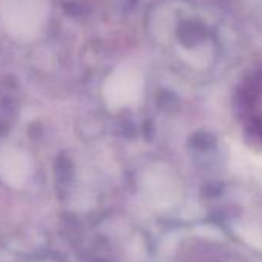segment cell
<instances>
[{"instance_id": "1", "label": "cell", "mask_w": 262, "mask_h": 262, "mask_svg": "<svg viewBox=\"0 0 262 262\" xmlns=\"http://www.w3.org/2000/svg\"><path fill=\"white\" fill-rule=\"evenodd\" d=\"M50 17L48 0H0V20L19 40L36 39Z\"/></svg>"}, {"instance_id": "2", "label": "cell", "mask_w": 262, "mask_h": 262, "mask_svg": "<svg viewBox=\"0 0 262 262\" xmlns=\"http://www.w3.org/2000/svg\"><path fill=\"white\" fill-rule=\"evenodd\" d=\"M102 91L105 103L111 110L136 106L142 102L145 93L144 74L133 65H119L106 77Z\"/></svg>"}, {"instance_id": "3", "label": "cell", "mask_w": 262, "mask_h": 262, "mask_svg": "<svg viewBox=\"0 0 262 262\" xmlns=\"http://www.w3.org/2000/svg\"><path fill=\"white\" fill-rule=\"evenodd\" d=\"M237 108L242 123L262 141V71L242 83L237 96Z\"/></svg>"}, {"instance_id": "4", "label": "cell", "mask_w": 262, "mask_h": 262, "mask_svg": "<svg viewBox=\"0 0 262 262\" xmlns=\"http://www.w3.org/2000/svg\"><path fill=\"white\" fill-rule=\"evenodd\" d=\"M30 168V159L27 153L17 148H5L0 151V173L4 176H25Z\"/></svg>"}]
</instances>
